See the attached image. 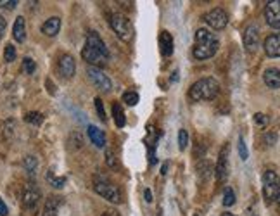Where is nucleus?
<instances>
[{
  "mask_svg": "<svg viewBox=\"0 0 280 216\" xmlns=\"http://www.w3.org/2000/svg\"><path fill=\"white\" fill-rule=\"evenodd\" d=\"M228 151H230V147L225 146L223 149H221L220 156H218V163H216V178L220 180V182H225L228 176V172H230V166H228Z\"/></svg>",
  "mask_w": 280,
  "mask_h": 216,
  "instance_id": "12",
  "label": "nucleus"
},
{
  "mask_svg": "<svg viewBox=\"0 0 280 216\" xmlns=\"http://www.w3.org/2000/svg\"><path fill=\"white\" fill-rule=\"evenodd\" d=\"M236 204V192L230 189V187H227L223 192V206L225 208H230V206Z\"/></svg>",
  "mask_w": 280,
  "mask_h": 216,
  "instance_id": "22",
  "label": "nucleus"
},
{
  "mask_svg": "<svg viewBox=\"0 0 280 216\" xmlns=\"http://www.w3.org/2000/svg\"><path fill=\"white\" fill-rule=\"evenodd\" d=\"M95 109H97L99 118H101L102 121H106V119H108V116H106V112H104V104H102V101L99 97L95 99Z\"/></svg>",
  "mask_w": 280,
  "mask_h": 216,
  "instance_id": "33",
  "label": "nucleus"
},
{
  "mask_svg": "<svg viewBox=\"0 0 280 216\" xmlns=\"http://www.w3.org/2000/svg\"><path fill=\"white\" fill-rule=\"evenodd\" d=\"M218 47H220V42H218V37L215 33H211L206 28H201L195 33V45H194V57L197 61H204L213 57L215 54L218 52Z\"/></svg>",
  "mask_w": 280,
  "mask_h": 216,
  "instance_id": "2",
  "label": "nucleus"
},
{
  "mask_svg": "<svg viewBox=\"0 0 280 216\" xmlns=\"http://www.w3.org/2000/svg\"><path fill=\"white\" fill-rule=\"evenodd\" d=\"M93 190H95V192H97L101 197H104L106 201L112 202V204H120V202H121L120 190L116 189V185H112V183H109V182H97L95 185H93Z\"/></svg>",
  "mask_w": 280,
  "mask_h": 216,
  "instance_id": "6",
  "label": "nucleus"
},
{
  "mask_svg": "<svg viewBox=\"0 0 280 216\" xmlns=\"http://www.w3.org/2000/svg\"><path fill=\"white\" fill-rule=\"evenodd\" d=\"M5 26H7V21H5V18H4V16H0V38L4 37Z\"/></svg>",
  "mask_w": 280,
  "mask_h": 216,
  "instance_id": "36",
  "label": "nucleus"
},
{
  "mask_svg": "<svg viewBox=\"0 0 280 216\" xmlns=\"http://www.w3.org/2000/svg\"><path fill=\"white\" fill-rule=\"evenodd\" d=\"M106 163H108L109 168H116V157L111 149H106Z\"/></svg>",
  "mask_w": 280,
  "mask_h": 216,
  "instance_id": "34",
  "label": "nucleus"
},
{
  "mask_svg": "<svg viewBox=\"0 0 280 216\" xmlns=\"http://www.w3.org/2000/svg\"><path fill=\"white\" fill-rule=\"evenodd\" d=\"M244 47L249 52H256L259 47V30L256 24H249L244 31Z\"/></svg>",
  "mask_w": 280,
  "mask_h": 216,
  "instance_id": "11",
  "label": "nucleus"
},
{
  "mask_svg": "<svg viewBox=\"0 0 280 216\" xmlns=\"http://www.w3.org/2000/svg\"><path fill=\"white\" fill-rule=\"evenodd\" d=\"M279 187H280V180L279 176H277V173L272 172V170L265 172V175H263V195H265L268 201H275Z\"/></svg>",
  "mask_w": 280,
  "mask_h": 216,
  "instance_id": "5",
  "label": "nucleus"
},
{
  "mask_svg": "<svg viewBox=\"0 0 280 216\" xmlns=\"http://www.w3.org/2000/svg\"><path fill=\"white\" fill-rule=\"evenodd\" d=\"M223 216H236V215H232V213H223Z\"/></svg>",
  "mask_w": 280,
  "mask_h": 216,
  "instance_id": "43",
  "label": "nucleus"
},
{
  "mask_svg": "<svg viewBox=\"0 0 280 216\" xmlns=\"http://www.w3.org/2000/svg\"><path fill=\"white\" fill-rule=\"evenodd\" d=\"M7 213H9L7 206H5V204H4V201L0 199V216H7Z\"/></svg>",
  "mask_w": 280,
  "mask_h": 216,
  "instance_id": "37",
  "label": "nucleus"
},
{
  "mask_svg": "<svg viewBox=\"0 0 280 216\" xmlns=\"http://www.w3.org/2000/svg\"><path fill=\"white\" fill-rule=\"evenodd\" d=\"M239 156L242 161H246L249 157V152H247V147H246V142H244L242 137H239Z\"/></svg>",
  "mask_w": 280,
  "mask_h": 216,
  "instance_id": "31",
  "label": "nucleus"
},
{
  "mask_svg": "<svg viewBox=\"0 0 280 216\" xmlns=\"http://www.w3.org/2000/svg\"><path fill=\"white\" fill-rule=\"evenodd\" d=\"M254 123L258 125V127H266L268 125V116L261 114V112H256L254 114Z\"/></svg>",
  "mask_w": 280,
  "mask_h": 216,
  "instance_id": "32",
  "label": "nucleus"
},
{
  "mask_svg": "<svg viewBox=\"0 0 280 216\" xmlns=\"http://www.w3.org/2000/svg\"><path fill=\"white\" fill-rule=\"evenodd\" d=\"M18 5L16 0H9V2H0V7H5V9H14Z\"/></svg>",
  "mask_w": 280,
  "mask_h": 216,
  "instance_id": "35",
  "label": "nucleus"
},
{
  "mask_svg": "<svg viewBox=\"0 0 280 216\" xmlns=\"http://www.w3.org/2000/svg\"><path fill=\"white\" fill-rule=\"evenodd\" d=\"M111 28L114 30V33L118 35V38L123 42H131L133 38V26H131L130 19L123 14H112L111 16Z\"/></svg>",
  "mask_w": 280,
  "mask_h": 216,
  "instance_id": "4",
  "label": "nucleus"
},
{
  "mask_svg": "<svg viewBox=\"0 0 280 216\" xmlns=\"http://www.w3.org/2000/svg\"><path fill=\"white\" fill-rule=\"evenodd\" d=\"M263 82H265V85L272 90L280 88V69L279 67H268V69L263 73Z\"/></svg>",
  "mask_w": 280,
  "mask_h": 216,
  "instance_id": "15",
  "label": "nucleus"
},
{
  "mask_svg": "<svg viewBox=\"0 0 280 216\" xmlns=\"http://www.w3.org/2000/svg\"><path fill=\"white\" fill-rule=\"evenodd\" d=\"M24 168H26V172L30 173V175H35V172H37V168H38V161L37 157L33 156H26L24 157Z\"/></svg>",
  "mask_w": 280,
  "mask_h": 216,
  "instance_id": "23",
  "label": "nucleus"
},
{
  "mask_svg": "<svg viewBox=\"0 0 280 216\" xmlns=\"http://www.w3.org/2000/svg\"><path fill=\"white\" fill-rule=\"evenodd\" d=\"M12 37H14V40L19 42V43H22V42L26 40V22H24V18H22V16H19V18L14 21Z\"/></svg>",
  "mask_w": 280,
  "mask_h": 216,
  "instance_id": "17",
  "label": "nucleus"
},
{
  "mask_svg": "<svg viewBox=\"0 0 280 216\" xmlns=\"http://www.w3.org/2000/svg\"><path fill=\"white\" fill-rule=\"evenodd\" d=\"M112 118H114V123L118 128H123L127 125V118H125V111L118 102L112 104Z\"/></svg>",
  "mask_w": 280,
  "mask_h": 216,
  "instance_id": "20",
  "label": "nucleus"
},
{
  "mask_svg": "<svg viewBox=\"0 0 280 216\" xmlns=\"http://www.w3.org/2000/svg\"><path fill=\"white\" fill-rule=\"evenodd\" d=\"M69 144H71L73 147H75V149H82L83 147V137L80 133H73L71 137H69Z\"/></svg>",
  "mask_w": 280,
  "mask_h": 216,
  "instance_id": "30",
  "label": "nucleus"
},
{
  "mask_svg": "<svg viewBox=\"0 0 280 216\" xmlns=\"http://www.w3.org/2000/svg\"><path fill=\"white\" fill-rule=\"evenodd\" d=\"M159 47H161V54L165 57H170L173 54V37L168 31H163L159 35Z\"/></svg>",
  "mask_w": 280,
  "mask_h": 216,
  "instance_id": "19",
  "label": "nucleus"
},
{
  "mask_svg": "<svg viewBox=\"0 0 280 216\" xmlns=\"http://www.w3.org/2000/svg\"><path fill=\"white\" fill-rule=\"evenodd\" d=\"M47 180H49L50 185L56 187V189H61V187H64V183H66V178H64V176H54L52 172H49V175H47Z\"/></svg>",
  "mask_w": 280,
  "mask_h": 216,
  "instance_id": "26",
  "label": "nucleus"
},
{
  "mask_svg": "<svg viewBox=\"0 0 280 216\" xmlns=\"http://www.w3.org/2000/svg\"><path fill=\"white\" fill-rule=\"evenodd\" d=\"M275 201L280 204V187H279V192H277V199H275Z\"/></svg>",
  "mask_w": 280,
  "mask_h": 216,
  "instance_id": "42",
  "label": "nucleus"
},
{
  "mask_svg": "<svg viewBox=\"0 0 280 216\" xmlns=\"http://www.w3.org/2000/svg\"><path fill=\"white\" fill-rule=\"evenodd\" d=\"M157 216H163V215H161V213H159V215H157Z\"/></svg>",
  "mask_w": 280,
  "mask_h": 216,
  "instance_id": "44",
  "label": "nucleus"
},
{
  "mask_svg": "<svg viewBox=\"0 0 280 216\" xmlns=\"http://www.w3.org/2000/svg\"><path fill=\"white\" fill-rule=\"evenodd\" d=\"M59 197H50L49 201L45 202V208H43V216H59L57 211H59Z\"/></svg>",
  "mask_w": 280,
  "mask_h": 216,
  "instance_id": "21",
  "label": "nucleus"
},
{
  "mask_svg": "<svg viewBox=\"0 0 280 216\" xmlns=\"http://www.w3.org/2000/svg\"><path fill=\"white\" fill-rule=\"evenodd\" d=\"M86 75H88V78L92 80L93 85L97 86L99 90H102V92H109V90L112 88L111 80H109V76L106 75L101 67L88 66V67H86Z\"/></svg>",
  "mask_w": 280,
  "mask_h": 216,
  "instance_id": "7",
  "label": "nucleus"
},
{
  "mask_svg": "<svg viewBox=\"0 0 280 216\" xmlns=\"http://www.w3.org/2000/svg\"><path fill=\"white\" fill-rule=\"evenodd\" d=\"M204 21H206L208 26H211L213 30L220 31L228 24V14L223 11V9L216 7V9H213V11H209L208 14L204 16Z\"/></svg>",
  "mask_w": 280,
  "mask_h": 216,
  "instance_id": "8",
  "label": "nucleus"
},
{
  "mask_svg": "<svg viewBox=\"0 0 280 216\" xmlns=\"http://www.w3.org/2000/svg\"><path fill=\"white\" fill-rule=\"evenodd\" d=\"M265 19L273 30H280V0H272L266 4Z\"/></svg>",
  "mask_w": 280,
  "mask_h": 216,
  "instance_id": "10",
  "label": "nucleus"
},
{
  "mask_svg": "<svg viewBox=\"0 0 280 216\" xmlns=\"http://www.w3.org/2000/svg\"><path fill=\"white\" fill-rule=\"evenodd\" d=\"M144 197H146L147 202H152V192H151V189H146L144 190Z\"/></svg>",
  "mask_w": 280,
  "mask_h": 216,
  "instance_id": "38",
  "label": "nucleus"
},
{
  "mask_svg": "<svg viewBox=\"0 0 280 216\" xmlns=\"http://www.w3.org/2000/svg\"><path fill=\"white\" fill-rule=\"evenodd\" d=\"M86 131H88V137H90V140H92L93 146L99 147V149L106 147V135H104V131H102L101 128L90 125V127L86 128Z\"/></svg>",
  "mask_w": 280,
  "mask_h": 216,
  "instance_id": "18",
  "label": "nucleus"
},
{
  "mask_svg": "<svg viewBox=\"0 0 280 216\" xmlns=\"http://www.w3.org/2000/svg\"><path fill=\"white\" fill-rule=\"evenodd\" d=\"M263 49L268 57H280V35H268L265 38Z\"/></svg>",
  "mask_w": 280,
  "mask_h": 216,
  "instance_id": "14",
  "label": "nucleus"
},
{
  "mask_svg": "<svg viewBox=\"0 0 280 216\" xmlns=\"http://www.w3.org/2000/svg\"><path fill=\"white\" fill-rule=\"evenodd\" d=\"M35 69H37L35 61L31 59V57H24V59H22V71H24L26 75H33Z\"/></svg>",
  "mask_w": 280,
  "mask_h": 216,
  "instance_id": "25",
  "label": "nucleus"
},
{
  "mask_svg": "<svg viewBox=\"0 0 280 216\" xmlns=\"http://www.w3.org/2000/svg\"><path fill=\"white\" fill-rule=\"evenodd\" d=\"M4 61L5 63H12L16 61V47L12 43H7L4 49Z\"/></svg>",
  "mask_w": 280,
  "mask_h": 216,
  "instance_id": "27",
  "label": "nucleus"
},
{
  "mask_svg": "<svg viewBox=\"0 0 280 216\" xmlns=\"http://www.w3.org/2000/svg\"><path fill=\"white\" fill-rule=\"evenodd\" d=\"M187 146H189V133H187V130H180L178 131V147H180V151H185Z\"/></svg>",
  "mask_w": 280,
  "mask_h": 216,
  "instance_id": "29",
  "label": "nucleus"
},
{
  "mask_svg": "<svg viewBox=\"0 0 280 216\" xmlns=\"http://www.w3.org/2000/svg\"><path fill=\"white\" fill-rule=\"evenodd\" d=\"M220 92V85L215 78H201L191 86L189 90V97L194 102L201 101H211L215 99Z\"/></svg>",
  "mask_w": 280,
  "mask_h": 216,
  "instance_id": "3",
  "label": "nucleus"
},
{
  "mask_svg": "<svg viewBox=\"0 0 280 216\" xmlns=\"http://www.w3.org/2000/svg\"><path fill=\"white\" fill-rule=\"evenodd\" d=\"M138 101H140V97H138L137 92H125L123 93V102L127 106H137Z\"/></svg>",
  "mask_w": 280,
  "mask_h": 216,
  "instance_id": "24",
  "label": "nucleus"
},
{
  "mask_svg": "<svg viewBox=\"0 0 280 216\" xmlns=\"http://www.w3.org/2000/svg\"><path fill=\"white\" fill-rule=\"evenodd\" d=\"M82 57L88 63V66L93 67H102L108 64L109 50L104 42H102V38L95 31L88 33V37H86L85 47L82 50Z\"/></svg>",
  "mask_w": 280,
  "mask_h": 216,
  "instance_id": "1",
  "label": "nucleus"
},
{
  "mask_svg": "<svg viewBox=\"0 0 280 216\" xmlns=\"http://www.w3.org/2000/svg\"><path fill=\"white\" fill-rule=\"evenodd\" d=\"M38 202H40V190L33 183H28L24 187V190H22V206L28 211H33L38 206Z\"/></svg>",
  "mask_w": 280,
  "mask_h": 216,
  "instance_id": "9",
  "label": "nucleus"
},
{
  "mask_svg": "<svg viewBox=\"0 0 280 216\" xmlns=\"http://www.w3.org/2000/svg\"><path fill=\"white\" fill-rule=\"evenodd\" d=\"M102 216H120V213H118V211H114V209H111V211H106Z\"/></svg>",
  "mask_w": 280,
  "mask_h": 216,
  "instance_id": "39",
  "label": "nucleus"
},
{
  "mask_svg": "<svg viewBox=\"0 0 280 216\" xmlns=\"http://www.w3.org/2000/svg\"><path fill=\"white\" fill-rule=\"evenodd\" d=\"M26 121L31 125H35V127H38V125H42V121H43V116H42L40 112H28Z\"/></svg>",
  "mask_w": 280,
  "mask_h": 216,
  "instance_id": "28",
  "label": "nucleus"
},
{
  "mask_svg": "<svg viewBox=\"0 0 280 216\" xmlns=\"http://www.w3.org/2000/svg\"><path fill=\"white\" fill-rule=\"evenodd\" d=\"M168 166H170L168 163L163 164V168H161V175H166V173H168Z\"/></svg>",
  "mask_w": 280,
  "mask_h": 216,
  "instance_id": "40",
  "label": "nucleus"
},
{
  "mask_svg": "<svg viewBox=\"0 0 280 216\" xmlns=\"http://www.w3.org/2000/svg\"><path fill=\"white\" fill-rule=\"evenodd\" d=\"M47 86H49V92L54 93V85H52V82H49V80H47Z\"/></svg>",
  "mask_w": 280,
  "mask_h": 216,
  "instance_id": "41",
  "label": "nucleus"
},
{
  "mask_svg": "<svg viewBox=\"0 0 280 216\" xmlns=\"http://www.w3.org/2000/svg\"><path fill=\"white\" fill-rule=\"evenodd\" d=\"M59 73L63 78L69 80L75 76V71H76V63L75 59H73V56H69V54H64V56H61L59 59Z\"/></svg>",
  "mask_w": 280,
  "mask_h": 216,
  "instance_id": "13",
  "label": "nucleus"
},
{
  "mask_svg": "<svg viewBox=\"0 0 280 216\" xmlns=\"http://www.w3.org/2000/svg\"><path fill=\"white\" fill-rule=\"evenodd\" d=\"M61 30V18L54 16V18H49L47 21L42 24V33L47 35V37H56Z\"/></svg>",
  "mask_w": 280,
  "mask_h": 216,
  "instance_id": "16",
  "label": "nucleus"
}]
</instances>
